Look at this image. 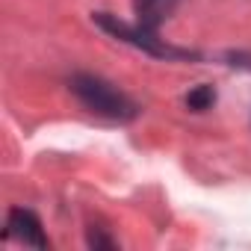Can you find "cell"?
<instances>
[{
	"instance_id": "6da1fadb",
	"label": "cell",
	"mask_w": 251,
	"mask_h": 251,
	"mask_svg": "<svg viewBox=\"0 0 251 251\" xmlns=\"http://www.w3.org/2000/svg\"><path fill=\"white\" fill-rule=\"evenodd\" d=\"M177 6H180V0H133V15H136V24H133V27L121 24V21H112V18H106V15H100L98 21H100L106 30H112L115 36L127 39V42H133V45H139V48H148L151 53H160V56H180L183 50H175V48H169V45H163V42L157 39L160 24H166V21L175 15Z\"/></svg>"
},
{
	"instance_id": "7a4b0ae2",
	"label": "cell",
	"mask_w": 251,
	"mask_h": 251,
	"mask_svg": "<svg viewBox=\"0 0 251 251\" xmlns=\"http://www.w3.org/2000/svg\"><path fill=\"white\" fill-rule=\"evenodd\" d=\"M71 89L77 92V98L98 115H106V118H115V121H127L136 115V106L133 100L118 92L115 86H109L106 80L100 77H92V74H80L71 80Z\"/></svg>"
},
{
	"instance_id": "277c9868",
	"label": "cell",
	"mask_w": 251,
	"mask_h": 251,
	"mask_svg": "<svg viewBox=\"0 0 251 251\" xmlns=\"http://www.w3.org/2000/svg\"><path fill=\"white\" fill-rule=\"evenodd\" d=\"M213 100H216V92H213L210 86H198V89L186 98V103H189L192 109H207Z\"/></svg>"
},
{
	"instance_id": "3957f363",
	"label": "cell",
	"mask_w": 251,
	"mask_h": 251,
	"mask_svg": "<svg viewBox=\"0 0 251 251\" xmlns=\"http://www.w3.org/2000/svg\"><path fill=\"white\" fill-rule=\"evenodd\" d=\"M6 236L18 239L24 245H36V248H48V236L42 230V222L30 213V210H12L9 222H6Z\"/></svg>"
}]
</instances>
